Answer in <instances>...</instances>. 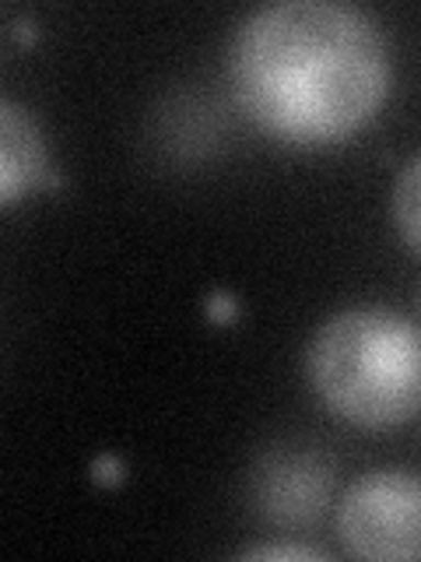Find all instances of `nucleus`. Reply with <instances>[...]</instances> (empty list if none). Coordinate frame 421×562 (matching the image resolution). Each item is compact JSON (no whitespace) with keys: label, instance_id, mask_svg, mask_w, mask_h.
<instances>
[{"label":"nucleus","instance_id":"obj_1","mask_svg":"<svg viewBox=\"0 0 421 562\" xmlns=\"http://www.w3.org/2000/svg\"><path fill=\"white\" fill-rule=\"evenodd\" d=\"M228 85L257 131L292 148H327L365 131L390 95V46L344 0H274L228 40Z\"/></svg>","mask_w":421,"mask_h":562},{"label":"nucleus","instance_id":"obj_2","mask_svg":"<svg viewBox=\"0 0 421 562\" xmlns=\"http://www.w3.org/2000/svg\"><path fill=\"white\" fill-rule=\"evenodd\" d=\"M306 376L323 408L365 432L421 415V324L390 306H348L316 327Z\"/></svg>","mask_w":421,"mask_h":562},{"label":"nucleus","instance_id":"obj_3","mask_svg":"<svg viewBox=\"0 0 421 562\" xmlns=\"http://www.w3.org/2000/svg\"><path fill=\"white\" fill-rule=\"evenodd\" d=\"M338 538L348 555L368 562L421 559V479L383 468L355 479L338 503Z\"/></svg>","mask_w":421,"mask_h":562},{"label":"nucleus","instance_id":"obj_4","mask_svg":"<svg viewBox=\"0 0 421 562\" xmlns=\"http://www.w3.org/2000/svg\"><path fill=\"white\" fill-rule=\"evenodd\" d=\"M333 496V468L312 447H274L253 468V509L281 531H309Z\"/></svg>","mask_w":421,"mask_h":562},{"label":"nucleus","instance_id":"obj_5","mask_svg":"<svg viewBox=\"0 0 421 562\" xmlns=\"http://www.w3.org/2000/svg\"><path fill=\"white\" fill-rule=\"evenodd\" d=\"M60 187L49 169L46 140L35 116L14 99L0 102V204L14 207L32 190Z\"/></svg>","mask_w":421,"mask_h":562},{"label":"nucleus","instance_id":"obj_6","mask_svg":"<svg viewBox=\"0 0 421 562\" xmlns=\"http://www.w3.org/2000/svg\"><path fill=\"white\" fill-rule=\"evenodd\" d=\"M390 211L400 239L421 257V151L411 155L397 172L390 190Z\"/></svg>","mask_w":421,"mask_h":562},{"label":"nucleus","instance_id":"obj_7","mask_svg":"<svg viewBox=\"0 0 421 562\" xmlns=\"http://www.w3.org/2000/svg\"><path fill=\"white\" fill-rule=\"evenodd\" d=\"M239 559H281V562H320L327 559L320 549H312V544H292V541H268V544H250V549H242Z\"/></svg>","mask_w":421,"mask_h":562},{"label":"nucleus","instance_id":"obj_8","mask_svg":"<svg viewBox=\"0 0 421 562\" xmlns=\"http://www.w3.org/2000/svg\"><path fill=\"white\" fill-rule=\"evenodd\" d=\"M414 306H418V316H421V285H418V292H414Z\"/></svg>","mask_w":421,"mask_h":562}]
</instances>
